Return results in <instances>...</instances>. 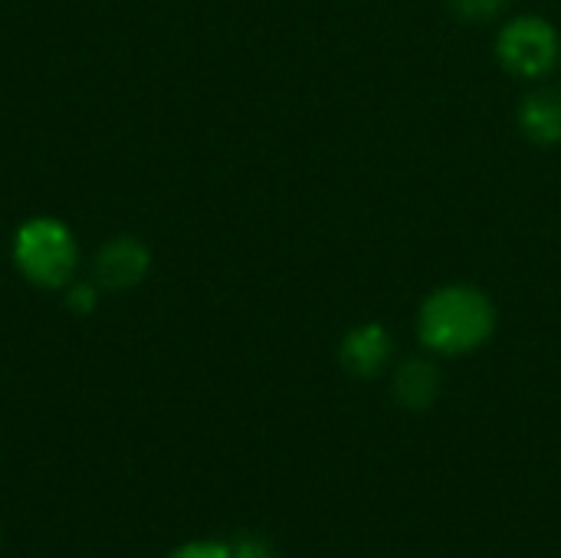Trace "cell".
I'll return each mask as SVG.
<instances>
[{"label":"cell","mask_w":561,"mask_h":558,"mask_svg":"<svg viewBox=\"0 0 561 558\" xmlns=\"http://www.w3.org/2000/svg\"><path fill=\"white\" fill-rule=\"evenodd\" d=\"M168 558H230V543H214V539H197L181 549H174Z\"/></svg>","instance_id":"9"},{"label":"cell","mask_w":561,"mask_h":558,"mask_svg":"<svg viewBox=\"0 0 561 558\" xmlns=\"http://www.w3.org/2000/svg\"><path fill=\"white\" fill-rule=\"evenodd\" d=\"M394 401L408 411H427L440 398V368L427 358H408L394 368Z\"/></svg>","instance_id":"7"},{"label":"cell","mask_w":561,"mask_h":558,"mask_svg":"<svg viewBox=\"0 0 561 558\" xmlns=\"http://www.w3.org/2000/svg\"><path fill=\"white\" fill-rule=\"evenodd\" d=\"M72 296H69V306L72 309H92V299H95V289L92 286H76V289H69Z\"/></svg>","instance_id":"11"},{"label":"cell","mask_w":561,"mask_h":558,"mask_svg":"<svg viewBox=\"0 0 561 558\" xmlns=\"http://www.w3.org/2000/svg\"><path fill=\"white\" fill-rule=\"evenodd\" d=\"M145 270H148V250L131 237H118L105 243L95 257V280L105 289L135 286L145 276Z\"/></svg>","instance_id":"5"},{"label":"cell","mask_w":561,"mask_h":558,"mask_svg":"<svg viewBox=\"0 0 561 558\" xmlns=\"http://www.w3.org/2000/svg\"><path fill=\"white\" fill-rule=\"evenodd\" d=\"M493 299L467 283L437 286L417 309V339L431 355L460 358L483 349L496 332Z\"/></svg>","instance_id":"1"},{"label":"cell","mask_w":561,"mask_h":558,"mask_svg":"<svg viewBox=\"0 0 561 558\" xmlns=\"http://www.w3.org/2000/svg\"><path fill=\"white\" fill-rule=\"evenodd\" d=\"M16 270L46 289H59L72 280L79 263V247L72 230L56 217H33L13 237Z\"/></svg>","instance_id":"2"},{"label":"cell","mask_w":561,"mask_h":558,"mask_svg":"<svg viewBox=\"0 0 561 558\" xmlns=\"http://www.w3.org/2000/svg\"><path fill=\"white\" fill-rule=\"evenodd\" d=\"M496 59L516 79H546L561 66V36L556 23L536 13L513 16L496 36Z\"/></svg>","instance_id":"3"},{"label":"cell","mask_w":561,"mask_h":558,"mask_svg":"<svg viewBox=\"0 0 561 558\" xmlns=\"http://www.w3.org/2000/svg\"><path fill=\"white\" fill-rule=\"evenodd\" d=\"M391 358H394V339L381 322L355 326L339 345V362L355 378H378L391 365Z\"/></svg>","instance_id":"4"},{"label":"cell","mask_w":561,"mask_h":558,"mask_svg":"<svg viewBox=\"0 0 561 558\" xmlns=\"http://www.w3.org/2000/svg\"><path fill=\"white\" fill-rule=\"evenodd\" d=\"M506 3H510V0H450V10H454L460 20L480 23V20L496 16Z\"/></svg>","instance_id":"8"},{"label":"cell","mask_w":561,"mask_h":558,"mask_svg":"<svg viewBox=\"0 0 561 558\" xmlns=\"http://www.w3.org/2000/svg\"><path fill=\"white\" fill-rule=\"evenodd\" d=\"M519 128L536 145H561V89H533L519 102Z\"/></svg>","instance_id":"6"},{"label":"cell","mask_w":561,"mask_h":558,"mask_svg":"<svg viewBox=\"0 0 561 558\" xmlns=\"http://www.w3.org/2000/svg\"><path fill=\"white\" fill-rule=\"evenodd\" d=\"M230 558H279L263 539H237L230 543Z\"/></svg>","instance_id":"10"}]
</instances>
